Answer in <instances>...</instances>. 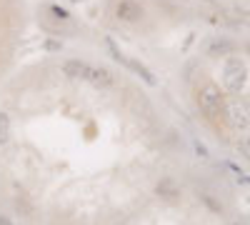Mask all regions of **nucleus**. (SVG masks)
I'll return each mask as SVG.
<instances>
[{"label": "nucleus", "instance_id": "nucleus-7", "mask_svg": "<svg viewBox=\"0 0 250 225\" xmlns=\"http://www.w3.org/2000/svg\"><path fill=\"white\" fill-rule=\"evenodd\" d=\"M125 68L128 70H133L143 83H148V85H158V80H155V75L150 73V68L145 65V63H140V60H135V58H128V63H125Z\"/></svg>", "mask_w": 250, "mask_h": 225}, {"label": "nucleus", "instance_id": "nucleus-4", "mask_svg": "<svg viewBox=\"0 0 250 225\" xmlns=\"http://www.w3.org/2000/svg\"><path fill=\"white\" fill-rule=\"evenodd\" d=\"M225 123L233 130H248L250 128V98L245 95H230L225 100V110H223Z\"/></svg>", "mask_w": 250, "mask_h": 225}, {"label": "nucleus", "instance_id": "nucleus-8", "mask_svg": "<svg viewBox=\"0 0 250 225\" xmlns=\"http://www.w3.org/2000/svg\"><path fill=\"white\" fill-rule=\"evenodd\" d=\"M155 190H158V195H160V198H165V200H175V198L180 195V190L175 188V183H173V180H168V178L160 180Z\"/></svg>", "mask_w": 250, "mask_h": 225}, {"label": "nucleus", "instance_id": "nucleus-14", "mask_svg": "<svg viewBox=\"0 0 250 225\" xmlns=\"http://www.w3.org/2000/svg\"><path fill=\"white\" fill-rule=\"evenodd\" d=\"M48 10H50V15L55 18V20H70V13L65 10V8H60V5H48Z\"/></svg>", "mask_w": 250, "mask_h": 225}, {"label": "nucleus", "instance_id": "nucleus-20", "mask_svg": "<svg viewBox=\"0 0 250 225\" xmlns=\"http://www.w3.org/2000/svg\"><path fill=\"white\" fill-rule=\"evenodd\" d=\"M248 53H250V40H248Z\"/></svg>", "mask_w": 250, "mask_h": 225}, {"label": "nucleus", "instance_id": "nucleus-16", "mask_svg": "<svg viewBox=\"0 0 250 225\" xmlns=\"http://www.w3.org/2000/svg\"><path fill=\"white\" fill-rule=\"evenodd\" d=\"M193 148H195V155H200V158H208V148L203 145V143H198V140H195V143H193Z\"/></svg>", "mask_w": 250, "mask_h": 225}, {"label": "nucleus", "instance_id": "nucleus-11", "mask_svg": "<svg viewBox=\"0 0 250 225\" xmlns=\"http://www.w3.org/2000/svg\"><path fill=\"white\" fill-rule=\"evenodd\" d=\"M228 15H233V20H235V23H240V25H250V10L248 8H235V10H230Z\"/></svg>", "mask_w": 250, "mask_h": 225}, {"label": "nucleus", "instance_id": "nucleus-17", "mask_svg": "<svg viewBox=\"0 0 250 225\" xmlns=\"http://www.w3.org/2000/svg\"><path fill=\"white\" fill-rule=\"evenodd\" d=\"M0 225H15L10 218H5V215H0Z\"/></svg>", "mask_w": 250, "mask_h": 225}, {"label": "nucleus", "instance_id": "nucleus-5", "mask_svg": "<svg viewBox=\"0 0 250 225\" xmlns=\"http://www.w3.org/2000/svg\"><path fill=\"white\" fill-rule=\"evenodd\" d=\"M145 15V8L138 3V0H118L115 3V18L120 23H128V25H135L140 23Z\"/></svg>", "mask_w": 250, "mask_h": 225}, {"label": "nucleus", "instance_id": "nucleus-19", "mask_svg": "<svg viewBox=\"0 0 250 225\" xmlns=\"http://www.w3.org/2000/svg\"><path fill=\"white\" fill-rule=\"evenodd\" d=\"M73 3H88V0H73Z\"/></svg>", "mask_w": 250, "mask_h": 225}, {"label": "nucleus", "instance_id": "nucleus-3", "mask_svg": "<svg viewBox=\"0 0 250 225\" xmlns=\"http://www.w3.org/2000/svg\"><path fill=\"white\" fill-rule=\"evenodd\" d=\"M228 93L220 88V85H215V83H203L200 88H198V93H195V103H198V110L208 118V120H218L220 115H223V110H225V98Z\"/></svg>", "mask_w": 250, "mask_h": 225}, {"label": "nucleus", "instance_id": "nucleus-6", "mask_svg": "<svg viewBox=\"0 0 250 225\" xmlns=\"http://www.w3.org/2000/svg\"><path fill=\"white\" fill-rule=\"evenodd\" d=\"M203 50H205V55H210V58H228V55L235 53V43L228 35H213V38L205 40Z\"/></svg>", "mask_w": 250, "mask_h": 225}, {"label": "nucleus", "instance_id": "nucleus-2", "mask_svg": "<svg viewBox=\"0 0 250 225\" xmlns=\"http://www.w3.org/2000/svg\"><path fill=\"white\" fill-rule=\"evenodd\" d=\"M220 83L228 95H240L248 85V63L240 55H228L223 70H220Z\"/></svg>", "mask_w": 250, "mask_h": 225}, {"label": "nucleus", "instance_id": "nucleus-13", "mask_svg": "<svg viewBox=\"0 0 250 225\" xmlns=\"http://www.w3.org/2000/svg\"><path fill=\"white\" fill-rule=\"evenodd\" d=\"M43 50H45V53H60V50H62V40L45 38V40H43Z\"/></svg>", "mask_w": 250, "mask_h": 225}, {"label": "nucleus", "instance_id": "nucleus-15", "mask_svg": "<svg viewBox=\"0 0 250 225\" xmlns=\"http://www.w3.org/2000/svg\"><path fill=\"white\" fill-rule=\"evenodd\" d=\"M238 153L250 163V138H240V140H238Z\"/></svg>", "mask_w": 250, "mask_h": 225}, {"label": "nucleus", "instance_id": "nucleus-1", "mask_svg": "<svg viewBox=\"0 0 250 225\" xmlns=\"http://www.w3.org/2000/svg\"><path fill=\"white\" fill-rule=\"evenodd\" d=\"M62 73H65L70 80H83L93 88H100V90H108L115 85V78L108 68H100V65H93V63H85V60H78V58H70L62 63Z\"/></svg>", "mask_w": 250, "mask_h": 225}, {"label": "nucleus", "instance_id": "nucleus-10", "mask_svg": "<svg viewBox=\"0 0 250 225\" xmlns=\"http://www.w3.org/2000/svg\"><path fill=\"white\" fill-rule=\"evenodd\" d=\"M10 140V115L0 110V145H5Z\"/></svg>", "mask_w": 250, "mask_h": 225}, {"label": "nucleus", "instance_id": "nucleus-12", "mask_svg": "<svg viewBox=\"0 0 250 225\" xmlns=\"http://www.w3.org/2000/svg\"><path fill=\"white\" fill-rule=\"evenodd\" d=\"M223 165H225L228 170H230V173H233V175H235V178H238L240 183H250V178H248V175L243 173V168H238V165H235V163H233V160H225V163H223Z\"/></svg>", "mask_w": 250, "mask_h": 225}, {"label": "nucleus", "instance_id": "nucleus-9", "mask_svg": "<svg viewBox=\"0 0 250 225\" xmlns=\"http://www.w3.org/2000/svg\"><path fill=\"white\" fill-rule=\"evenodd\" d=\"M105 48H108V53H110V58L115 60V63H120V65L128 63V58H125V53L118 48V43H115L113 38H105Z\"/></svg>", "mask_w": 250, "mask_h": 225}, {"label": "nucleus", "instance_id": "nucleus-18", "mask_svg": "<svg viewBox=\"0 0 250 225\" xmlns=\"http://www.w3.org/2000/svg\"><path fill=\"white\" fill-rule=\"evenodd\" d=\"M230 225H248V223H240V220H238V223H230Z\"/></svg>", "mask_w": 250, "mask_h": 225}]
</instances>
